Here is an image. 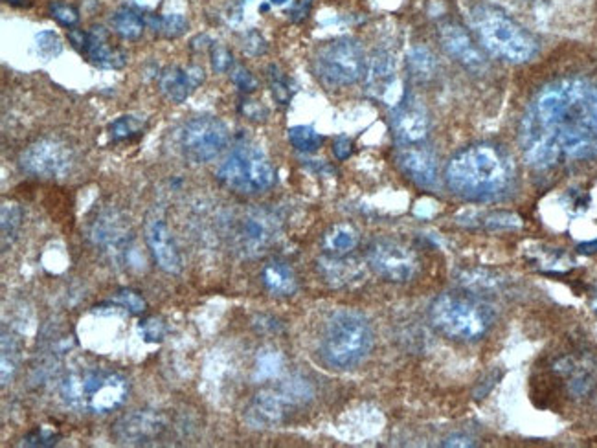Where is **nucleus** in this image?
Wrapping results in <instances>:
<instances>
[{
  "label": "nucleus",
  "mask_w": 597,
  "mask_h": 448,
  "mask_svg": "<svg viewBox=\"0 0 597 448\" xmlns=\"http://www.w3.org/2000/svg\"><path fill=\"white\" fill-rule=\"evenodd\" d=\"M233 65L232 51L226 46L213 44L212 46V69L217 74H226Z\"/></svg>",
  "instance_id": "e433bc0d"
},
{
  "label": "nucleus",
  "mask_w": 597,
  "mask_h": 448,
  "mask_svg": "<svg viewBox=\"0 0 597 448\" xmlns=\"http://www.w3.org/2000/svg\"><path fill=\"white\" fill-rule=\"evenodd\" d=\"M19 162L28 175L41 179H62L71 172L74 156L63 142L43 138L26 147Z\"/></svg>",
  "instance_id": "f8f14e48"
},
{
  "label": "nucleus",
  "mask_w": 597,
  "mask_h": 448,
  "mask_svg": "<svg viewBox=\"0 0 597 448\" xmlns=\"http://www.w3.org/2000/svg\"><path fill=\"white\" fill-rule=\"evenodd\" d=\"M356 229L349 222H338L324 234V248L331 256H347L358 245Z\"/></svg>",
  "instance_id": "b1692460"
},
{
  "label": "nucleus",
  "mask_w": 597,
  "mask_h": 448,
  "mask_svg": "<svg viewBox=\"0 0 597 448\" xmlns=\"http://www.w3.org/2000/svg\"><path fill=\"white\" fill-rule=\"evenodd\" d=\"M89 61L101 69H124L128 63V55L122 50H116L107 41V32L101 26H94L87 32V42L83 51Z\"/></svg>",
  "instance_id": "6ab92c4d"
},
{
  "label": "nucleus",
  "mask_w": 597,
  "mask_h": 448,
  "mask_svg": "<svg viewBox=\"0 0 597 448\" xmlns=\"http://www.w3.org/2000/svg\"><path fill=\"white\" fill-rule=\"evenodd\" d=\"M19 346L14 336H3V384H8L17 371Z\"/></svg>",
  "instance_id": "7c9ffc66"
},
{
  "label": "nucleus",
  "mask_w": 597,
  "mask_h": 448,
  "mask_svg": "<svg viewBox=\"0 0 597 448\" xmlns=\"http://www.w3.org/2000/svg\"><path fill=\"white\" fill-rule=\"evenodd\" d=\"M280 234V220L269 210H247L237 215L230 227V241L247 257L263 254Z\"/></svg>",
  "instance_id": "1a4fd4ad"
},
{
  "label": "nucleus",
  "mask_w": 597,
  "mask_h": 448,
  "mask_svg": "<svg viewBox=\"0 0 597 448\" xmlns=\"http://www.w3.org/2000/svg\"><path fill=\"white\" fill-rule=\"evenodd\" d=\"M269 3H270V5H274V6H281V5L289 3V0H269Z\"/></svg>",
  "instance_id": "8fccbe9b"
},
{
  "label": "nucleus",
  "mask_w": 597,
  "mask_h": 448,
  "mask_svg": "<svg viewBox=\"0 0 597 448\" xmlns=\"http://www.w3.org/2000/svg\"><path fill=\"white\" fill-rule=\"evenodd\" d=\"M581 254H593V252H597V241H590V243H583V245H579V248H577Z\"/></svg>",
  "instance_id": "09e8293b"
},
{
  "label": "nucleus",
  "mask_w": 597,
  "mask_h": 448,
  "mask_svg": "<svg viewBox=\"0 0 597 448\" xmlns=\"http://www.w3.org/2000/svg\"><path fill=\"white\" fill-rule=\"evenodd\" d=\"M368 265L370 268L381 275L386 282L404 284L420 270V259L415 252L403 243L379 239L368 247Z\"/></svg>",
  "instance_id": "9b49d317"
},
{
  "label": "nucleus",
  "mask_w": 597,
  "mask_h": 448,
  "mask_svg": "<svg viewBox=\"0 0 597 448\" xmlns=\"http://www.w3.org/2000/svg\"><path fill=\"white\" fill-rule=\"evenodd\" d=\"M518 142L539 172L597 158V81L572 76L543 87L520 120Z\"/></svg>",
  "instance_id": "f257e3e1"
},
{
  "label": "nucleus",
  "mask_w": 597,
  "mask_h": 448,
  "mask_svg": "<svg viewBox=\"0 0 597 448\" xmlns=\"http://www.w3.org/2000/svg\"><path fill=\"white\" fill-rule=\"evenodd\" d=\"M228 127L212 117H199L190 120L181 131V151L186 160L194 163H206L217 158L228 145Z\"/></svg>",
  "instance_id": "9d476101"
},
{
  "label": "nucleus",
  "mask_w": 597,
  "mask_h": 448,
  "mask_svg": "<svg viewBox=\"0 0 597 448\" xmlns=\"http://www.w3.org/2000/svg\"><path fill=\"white\" fill-rule=\"evenodd\" d=\"M289 142L300 153H315L322 147L324 138L309 126H296L289 129Z\"/></svg>",
  "instance_id": "bb28decb"
},
{
  "label": "nucleus",
  "mask_w": 597,
  "mask_h": 448,
  "mask_svg": "<svg viewBox=\"0 0 597 448\" xmlns=\"http://www.w3.org/2000/svg\"><path fill=\"white\" fill-rule=\"evenodd\" d=\"M438 35L445 51L463 69L470 70L472 74H484L488 70V60L482 48L474 42V39L461 24L452 21L443 23Z\"/></svg>",
  "instance_id": "4468645a"
},
{
  "label": "nucleus",
  "mask_w": 597,
  "mask_h": 448,
  "mask_svg": "<svg viewBox=\"0 0 597 448\" xmlns=\"http://www.w3.org/2000/svg\"><path fill=\"white\" fill-rule=\"evenodd\" d=\"M317 268L326 282L333 287H342L351 284L353 279L361 277L363 266L356 259H347L346 256H324L317 261Z\"/></svg>",
  "instance_id": "412c9836"
},
{
  "label": "nucleus",
  "mask_w": 597,
  "mask_h": 448,
  "mask_svg": "<svg viewBox=\"0 0 597 448\" xmlns=\"http://www.w3.org/2000/svg\"><path fill=\"white\" fill-rule=\"evenodd\" d=\"M204 81V70L201 67H167L162 70L158 85L162 94L173 103H185L190 94Z\"/></svg>",
  "instance_id": "a211bd4d"
},
{
  "label": "nucleus",
  "mask_w": 597,
  "mask_h": 448,
  "mask_svg": "<svg viewBox=\"0 0 597 448\" xmlns=\"http://www.w3.org/2000/svg\"><path fill=\"white\" fill-rule=\"evenodd\" d=\"M486 227L489 230H511V229H518L522 227V220L518 215L513 213H493L488 217L486 220Z\"/></svg>",
  "instance_id": "c9c22d12"
},
{
  "label": "nucleus",
  "mask_w": 597,
  "mask_h": 448,
  "mask_svg": "<svg viewBox=\"0 0 597 448\" xmlns=\"http://www.w3.org/2000/svg\"><path fill=\"white\" fill-rule=\"evenodd\" d=\"M461 284L467 289H474V291H488L489 287L497 285L498 282L489 274V272H467L461 277Z\"/></svg>",
  "instance_id": "f704fd0d"
},
{
  "label": "nucleus",
  "mask_w": 597,
  "mask_h": 448,
  "mask_svg": "<svg viewBox=\"0 0 597 448\" xmlns=\"http://www.w3.org/2000/svg\"><path fill=\"white\" fill-rule=\"evenodd\" d=\"M392 127L401 145L423 144L431 129L429 112L423 101L410 92H404L403 99L392 112Z\"/></svg>",
  "instance_id": "ddd939ff"
},
{
  "label": "nucleus",
  "mask_w": 597,
  "mask_h": 448,
  "mask_svg": "<svg viewBox=\"0 0 597 448\" xmlns=\"http://www.w3.org/2000/svg\"><path fill=\"white\" fill-rule=\"evenodd\" d=\"M269 78H270V89H272V96L280 105H287L290 99V89L289 83L285 79V76L278 70V67H270L269 69Z\"/></svg>",
  "instance_id": "2f4dec72"
},
{
  "label": "nucleus",
  "mask_w": 597,
  "mask_h": 448,
  "mask_svg": "<svg viewBox=\"0 0 597 448\" xmlns=\"http://www.w3.org/2000/svg\"><path fill=\"white\" fill-rule=\"evenodd\" d=\"M283 406L285 399L281 394H276V391H261L252 401L247 415L254 426L270 428L281 421Z\"/></svg>",
  "instance_id": "4be33fe9"
},
{
  "label": "nucleus",
  "mask_w": 597,
  "mask_h": 448,
  "mask_svg": "<svg viewBox=\"0 0 597 448\" xmlns=\"http://www.w3.org/2000/svg\"><path fill=\"white\" fill-rule=\"evenodd\" d=\"M243 50L251 55H261L267 51V41L261 37V33H258L256 30H251L245 33Z\"/></svg>",
  "instance_id": "79ce46f5"
},
{
  "label": "nucleus",
  "mask_w": 597,
  "mask_h": 448,
  "mask_svg": "<svg viewBox=\"0 0 597 448\" xmlns=\"http://www.w3.org/2000/svg\"><path fill=\"white\" fill-rule=\"evenodd\" d=\"M366 67L365 48L349 37L324 44L315 55V74L327 89L355 85L366 74Z\"/></svg>",
  "instance_id": "6e6552de"
},
{
  "label": "nucleus",
  "mask_w": 597,
  "mask_h": 448,
  "mask_svg": "<svg viewBox=\"0 0 597 448\" xmlns=\"http://www.w3.org/2000/svg\"><path fill=\"white\" fill-rule=\"evenodd\" d=\"M50 15L62 24V26H67V28H72L78 24L80 21V14L74 6L71 5H63V3H53L50 5Z\"/></svg>",
  "instance_id": "72a5a7b5"
},
{
  "label": "nucleus",
  "mask_w": 597,
  "mask_h": 448,
  "mask_svg": "<svg viewBox=\"0 0 597 448\" xmlns=\"http://www.w3.org/2000/svg\"><path fill=\"white\" fill-rule=\"evenodd\" d=\"M351 151H353V144H351V140H349V138H346V136H340V138H336V140H335V145H333V153H335V156H336L338 160H346V158L351 154Z\"/></svg>",
  "instance_id": "a18cd8bd"
},
{
  "label": "nucleus",
  "mask_w": 597,
  "mask_h": 448,
  "mask_svg": "<svg viewBox=\"0 0 597 448\" xmlns=\"http://www.w3.org/2000/svg\"><path fill=\"white\" fill-rule=\"evenodd\" d=\"M470 24L480 44L502 61L527 63L539 51V42L527 30L493 6H476L470 12Z\"/></svg>",
  "instance_id": "7ed1b4c3"
},
{
  "label": "nucleus",
  "mask_w": 597,
  "mask_h": 448,
  "mask_svg": "<svg viewBox=\"0 0 597 448\" xmlns=\"http://www.w3.org/2000/svg\"><path fill=\"white\" fill-rule=\"evenodd\" d=\"M149 24L155 32H160L164 37H178L183 35L188 28V19L181 14H171V15H162L156 19H149Z\"/></svg>",
  "instance_id": "c85d7f7f"
},
{
  "label": "nucleus",
  "mask_w": 597,
  "mask_h": 448,
  "mask_svg": "<svg viewBox=\"0 0 597 448\" xmlns=\"http://www.w3.org/2000/svg\"><path fill=\"white\" fill-rule=\"evenodd\" d=\"M144 129V122L137 117H119L109 126V135L112 142H124L137 135H140Z\"/></svg>",
  "instance_id": "cd10ccee"
},
{
  "label": "nucleus",
  "mask_w": 597,
  "mask_h": 448,
  "mask_svg": "<svg viewBox=\"0 0 597 448\" xmlns=\"http://www.w3.org/2000/svg\"><path fill=\"white\" fill-rule=\"evenodd\" d=\"M33 44H35L37 55L44 61L57 58V55L63 51V41L59 39V35L53 32H39L33 39Z\"/></svg>",
  "instance_id": "c756f323"
},
{
  "label": "nucleus",
  "mask_w": 597,
  "mask_h": 448,
  "mask_svg": "<svg viewBox=\"0 0 597 448\" xmlns=\"http://www.w3.org/2000/svg\"><path fill=\"white\" fill-rule=\"evenodd\" d=\"M146 239L158 266L167 274H178L183 268V257L167 229L166 220L155 217L146 224Z\"/></svg>",
  "instance_id": "dca6fc26"
},
{
  "label": "nucleus",
  "mask_w": 597,
  "mask_h": 448,
  "mask_svg": "<svg viewBox=\"0 0 597 448\" xmlns=\"http://www.w3.org/2000/svg\"><path fill=\"white\" fill-rule=\"evenodd\" d=\"M429 316L434 329L447 339L474 342L488 334L497 313L493 305L476 296L445 293L432 302Z\"/></svg>",
  "instance_id": "20e7f679"
},
{
  "label": "nucleus",
  "mask_w": 597,
  "mask_h": 448,
  "mask_svg": "<svg viewBox=\"0 0 597 448\" xmlns=\"http://www.w3.org/2000/svg\"><path fill=\"white\" fill-rule=\"evenodd\" d=\"M261 282L272 296H292L298 289L294 270L280 259H272L263 266Z\"/></svg>",
  "instance_id": "5701e85b"
},
{
  "label": "nucleus",
  "mask_w": 597,
  "mask_h": 448,
  "mask_svg": "<svg viewBox=\"0 0 597 448\" xmlns=\"http://www.w3.org/2000/svg\"><path fill=\"white\" fill-rule=\"evenodd\" d=\"M309 10H311V0H296V3L292 5V8H290V12H289L290 21H294V23L304 21L308 17Z\"/></svg>",
  "instance_id": "c03bdc74"
},
{
  "label": "nucleus",
  "mask_w": 597,
  "mask_h": 448,
  "mask_svg": "<svg viewBox=\"0 0 597 448\" xmlns=\"http://www.w3.org/2000/svg\"><path fill=\"white\" fill-rule=\"evenodd\" d=\"M406 67H408L410 78L420 83L431 81L438 72L436 55L427 46H422V44L410 48V51L406 55Z\"/></svg>",
  "instance_id": "393cba45"
},
{
  "label": "nucleus",
  "mask_w": 597,
  "mask_h": 448,
  "mask_svg": "<svg viewBox=\"0 0 597 448\" xmlns=\"http://www.w3.org/2000/svg\"><path fill=\"white\" fill-rule=\"evenodd\" d=\"M166 428L164 419L153 412H135L116 423L114 437L119 443L140 444L158 437Z\"/></svg>",
  "instance_id": "f3484780"
},
{
  "label": "nucleus",
  "mask_w": 597,
  "mask_h": 448,
  "mask_svg": "<svg viewBox=\"0 0 597 448\" xmlns=\"http://www.w3.org/2000/svg\"><path fill=\"white\" fill-rule=\"evenodd\" d=\"M69 39H71V42H72V46H74L76 50L83 51L85 42H87V32H83V30H71Z\"/></svg>",
  "instance_id": "49530a36"
},
{
  "label": "nucleus",
  "mask_w": 597,
  "mask_h": 448,
  "mask_svg": "<svg viewBox=\"0 0 597 448\" xmlns=\"http://www.w3.org/2000/svg\"><path fill=\"white\" fill-rule=\"evenodd\" d=\"M140 332L146 342H160L166 334V325L160 318H147L140 322Z\"/></svg>",
  "instance_id": "4c0bfd02"
},
{
  "label": "nucleus",
  "mask_w": 597,
  "mask_h": 448,
  "mask_svg": "<svg viewBox=\"0 0 597 448\" xmlns=\"http://www.w3.org/2000/svg\"><path fill=\"white\" fill-rule=\"evenodd\" d=\"M472 444L474 441L467 435H452L443 443V446H472Z\"/></svg>",
  "instance_id": "de8ad7c7"
},
{
  "label": "nucleus",
  "mask_w": 597,
  "mask_h": 448,
  "mask_svg": "<svg viewBox=\"0 0 597 448\" xmlns=\"http://www.w3.org/2000/svg\"><path fill=\"white\" fill-rule=\"evenodd\" d=\"M395 83V58L388 50H377L366 67V90L374 98H384Z\"/></svg>",
  "instance_id": "aec40b11"
},
{
  "label": "nucleus",
  "mask_w": 597,
  "mask_h": 448,
  "mask_svg": "<svg viewBox=\"0 0 597 448\" xmlns=\"http://www.w3.org/2000/svg\"><path fill=\"white\" fill-rule=\"evenodd\" d=\"M128 380L112 371L87 369L71 373L62 382V397L74 410L109 414L128 399Z\"/></svg>",
  "instance_id": "423d86ee"
},
{
  "label": "nucleus",
  "mask_w": 597,
  "mask_h": 448,
  "mask_svg": "<svg viewBox=\"0 0 597 448\" xmlns=\"http://www.w3.org/2000/svg\"><path fill=\"white\" fill-rule=\"evenodd\" d=\"M242 112L251 120H263L267 117V110L258 101H249V99L242 103Z\"/></svg>",
  "instance_id": "37998d69"
},
{
  "label": "nucleus",
  "mask_w": 597,
  "mask_h": 448,
  "mask_svg": "<svg viewBox=\"0 0 597 448\" xmlns=\"http://www.w3.org/2000/svg\"><path fill=\"white\" fill-rule=\"evenodd\" d=\"M516 181L511 154L495 144H476L456 153L445 167V184L469 202H491L506 197Z\"/></svg>",
  "instance_id": "f03ea898"
},
{
  "label": "nucleus",
  "mask_w": 597,
  "mask_h": 448,
  "mask_svg": "<svg viewBox=\"0 0 597 448\" xmlns=\"http://www.w3.org/2000/svg\"><path fill=\"white\" fill-rule=\"evenodd\" d=\"M219 181L242 195H258L270 190L276 172L269 158L252 145L235 147L221 163Z\"/></svg>",
  "instance_id": "0eeeda50"
},
{
  "label": "nucleus",
  "mask_w": 597,
  "mask_h": 448,
  "mask_svg": "<svg viewBox=\"0 0 597 448\" xmlns=\"http://www.w3.org/2000/svg\"><path fill=\"white\" fill-rule=\"evenodd\" d=\"M144 19L131 8H119L112 15L114 32L128 41H137L144 33Z\"/></svg>",
  "instance_id": "a878e982"
},
{
  "label": "nucleus",
  "mask_w": 597,
  "mask_h": 448,
  "mask_svg": "<svg viewBox=\"0 0 597 448\" xmlns=\"http://www.w3.org/2000/svg\"><path fill=\"white\" fill-rule=\"evenodd\" d=\"M232 81L239 90H243V92H254L258 89L256 78L245 67H233Z\"/></svg>",
  "instance_id": "58836bf2"
},
{
  "label": "nucleus",
  "mask_w": 597,
  "mask_h": 448,
  "mask_svg": "<svg viewBox=\"0 0 597 448\" xmlns=\"http://www.w3.org/2000/svg\"><path fill=\"white\" fill-rule=\"evenodd\" d=\"M374 348L370 322L355 311H338L326 323L320 353L333 369H353L361 364Z\"/></svg>",
  "instance_id": "39448f33"
},
{
  "label": "nucleus",
  "mask_w": 597,
  "mask_h": 448,
  "mask_svg": "<svg viewBox=\"0 0 597 448\" xmlns=\"http://www.w3.org/2000/svg\"><path fill=\"white\" fill-rule=\"evenodd\" d=\"M59 437H62V435L48 430V428H41V430H35V432L28 434L24 437V444H28V446H52L59 441Z\"/></svg>",
  "instance_id": "ea45409f"
},
{
  "label": "nucleus",
  "mask_w": 597,
  "mask_h": 448,
  "mask_svg": "<svg viewBox=\"0 0 597 448\" xmlns=\"http://www.w3.org/2000/svg\"><path fill=\"white\" fill-rule=\"evenodd\" d=\"M401 172L420 188H432L438 181V160L434 153L422 145H401L397 154Z\"/></svg>",
  "instance_id": "2eb2a0df"
},
{
  "label": "nucleus",
  "mask_w": 597,
  "mask_h": 448,
  "mask_svg": "<svg viewBox=\"0 0 597 448\" xmlns=\"http://www.w3.org/2000/svg\"><path fill=\"white\" fill-rule=\"evenodd\" d=\"M116 302H119L124 307H128L131 313H142V311L146 309V302H144V298H142L138 293L129 291V289L119 291V293L116 294Z\"/></svg>",
  "instance_id": "a19ab883"
},
{
  "label": "nucleus",
  "mask_w": 597,
  "mask_h": 448,
  "mask_svg": "<svg viewBox=\"0 0 597 448\" xmlns=\"http://www.w3.org/2000/svg\"><path fill=\"white\" fill-rule=\"evenodd\" d=\"M21 224V210L14 202H5L3 204V238L5 241L14 236Z\"/></svg>",
  "instance_id": "473e14b6"
}]
</instances>
